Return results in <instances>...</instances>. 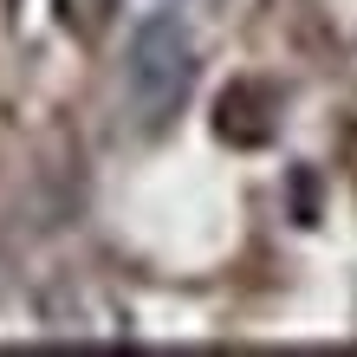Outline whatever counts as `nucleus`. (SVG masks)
<instances>
[{"label":"nucleus","instance_id":"nucleus-1","mask_svg":"<svg viewBox=\"0 0 357 357\" xmlns=\"http://www.w3.org/2000/svg\"><path fill=\"white\" fill-rule=\"evenodd\" d=\"M195 91V46L176 13H150L130 39V104L143 130H162Z\"/></svg>","mask_w":357,"mask_h":357},{"label":"nucleus","instance_id":"nucleus-2","mask_svg":"<svg viewBox=\"0 0 357 357\" xmlns=\"http://www.w3.org/2000/svg\"><path fill=\"white\" fill-rule=\"evenodd\" d=\"M273 117H280V98H273V85H260V78H241V85H227L221 104H215V137L234 143V150H260V143L273 137Z\"/></svg>","mask_w":357,"mask_h":357}]
</instances>
